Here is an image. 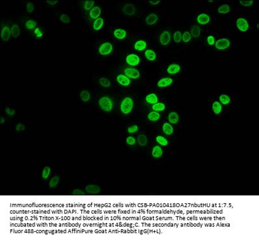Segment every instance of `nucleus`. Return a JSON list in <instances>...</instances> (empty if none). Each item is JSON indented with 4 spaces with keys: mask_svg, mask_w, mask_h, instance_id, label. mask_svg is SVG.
Returning a JSON list of instances; mask_svg holds the SVG:
<instances>
[{
    "mask_svg": "<svg viewBox=\"0 0 259 241\" xmlns=\"http://www.w3.org/2000/svg\"><path fill=\"white\" fill-rule=\"evenodd\" d=\"M149 3H150L152 5H158V3H160V1H159V0H156V1H154V0H150V1H149Z\"/></svg>",
    "mask_w": 259,
    "mask_h": 241,
    "instance_id": "6e6d98bb",
    "label": "nucleus"
},
{
    "mask_svg": "<svg viewBox=\"0 0 259 241\" xmlns=\"http://www.w3.org/2000/svg\"><path fill=\"white\" fill-rule=\"evenodd\" d=\"M197 21L201 25H206L210 22V17L206 13H201L197 16Z\"/></svg>",
    "mask_w": 259,
    "mask_h": 241,
    "instance_id": "9b49d317",
    "label": "nucleus"
},
{
    "mask_svg": "<svg viewBox=\"0 0 259 241\" xmlns=\"http://www.w3.org/2000/svg\"><path fill=\"white\" fill-rule=\"evenodd\" d=\"M113 44L109 42H106L101 44L98 48V52L102 56H108L113 51Z\"/></svg>",
    "mask_w": 259,
    "mask_h": 241,
    "instance_id": "7ed1b4c3",
    "label": "nucleus"
},
{
    "mask_svg": "<svg viewBox=\"0 0 259 241\" xmlns=\"http://www.w3.org/2000/svg\"><path fill=\"white\" fill-rule=\"evenodd\" d=\"M11 31L8 26H4L1 31V37L3 41H7L10 39Z\"/></svg>",
    "mask_w": 259,
    "mask_h": 241,
    "instance_id": "4468645a",
    "label": "nucleus"
},
{
    "mask_svg": "<svg viewBox=\"0 0 259 241\" xmlns=\"http://www.w3.org/2000/svg\"><path fill=\"white\" fill-rule=\"evenodd\" d=\"M126 142L128 145L132 146V145H134L135 144L136 140H135V138H133V136H128V137L126 138Z\"/></svg>",
    "mask_w": 259,
    "mask_h": 241,
    "instance_id": "a18cd8bd",
    "label": "nucleus"
},
{
    "mask_svg": "<svg viewBox=\"0 0 259 241\" xmlns=\"http://www.w3.org/2000/svg\"><path fill=\"white\" fill-rule=\"evenodd\" d=\"M137 141L139 145L144 147L147 144V138L145 134H140L137 138Z\"/></svg>",
    "mask_w": 259,
    "mask_h": 241,
    "instance_id": "f704fd0d",
    "label": "nucleus"
},
{
    "mask_svg": "<svg viewBox=\"0 0 259 241\" xmlns=\"http://www.w3.org/2000/svg\"><path fill=\"white\" fill-rule=\"evenodd\" d=\"M34 33H35V35H36V37H38V38L42 37V36H43L44 35L43 32L41 30V29L39 28H36L35 30Z\"/></svg>",
    "mask_w": 259,
    "mask_h": 241,
    "instance_id": "864d4df0",
    "label": "nucleus"
},
{
    "mask_svg": "<svg viewBox=\"0 0 259 241\" xmlns=\"http://www.w3.org/2000/svg\"><path fill=\"white\" fill-rule=\"evenodd\" d=\"M113 35L115 36V37L116 39L122 40V39H124L126 38L127 33L126 31L123 30V29L117 28L114 30Z\"/></svg>",
    "mask_w": 259,
    "mask_h": 241,
    "instance_id": "dca6fc26",
    "label": "nucleus"
},
{
    "mask_svg": "<svg viewBox=\"0 0 259 241\" xmlns=\"http://www.w3.org/2000/svg\"><path fill=\"white\" fill-rule=\"evenodd\" d=\"M146 45V41L143 40H139L136 41L134 44V48L137 51H143L144 50H145Z\"/></svg>",
    "mask_w": 259,
    "mask_h": 241,
    "instance_id": "412c9836",
    "label": "nucleus"
},
{
    "mask_svg": "<svg viewBox=\"0 0 259 241\" xmlns=\"http://www.w3.org/2000/svg\"><path fill=\"white\" fill-rule=\"evenodd\" d=\"M104 23V21L103 18L99 17L97 18V19H96L95 21H94L93 28L95 30L98 31L102 28Z\"/></svg>",
    "mask_w": 259,
    "mask_h": 241,
    "instance_id": "aec40b11",
    "label": "nucleus"
},
{
    "mask_svg": "<svg viewBox=\"0 0 259 241\" xmlns=\"http://www.w3.org/2000/svg\"><path fill=\"white\" fill-rule=\"evenodd\" d=\"M95 3V1H93V0H87L84 3V9L86 10H91L92 8H93Z\"/></svg>",
    "mask_w": 259,
    "mask_h": 241,
    "instance_id": "a19ab883",
    "label": "nucleus"
},
{
    "mask_svg": "<svg viewBox=\"0 0 259 241\" xmlns=\"http://www.w3.org/2000/svg\"><path fill=\"white\" fill-rule=\"evenodd\" d=\"M181 67L179 64L172 63L169 65L167 69V72L170 74H175L180 72Z\"/></svg>",
    "mask_w": 259,
    "mask_h": 241,
    "instance_id": "f3484780",
    "label": "nucleus"
},
{
    "mask_svg": "<svg viewBox=\"0 0 259 241\" xmlns=\"http://www.w3.org/2000/svg\"><path fill=\"white\" fill-rule=\"evenodd\" d=\"M139 129V127L137 125H132L130 126L128 128V132L130 134H133L136 132H137V130Z\"/></svg>",
    "mask_w": 259,
    "mask_h": 241,
    "instance_id": "de8ad7c7",
    "label": "nucleus"
},
{
    "mask_svg": "<svg viewBox=\"0 0 259 241\" xmlns=\"http://www.w3.org/2000/svg\"><path fill=\"white\" fill-rule=\"evenodd\" d=\"M253 3H254V1L253 0H245V1L240 0V3L244 7H249L253 4Z\"/></svg>",
    "mask_w": 259,
    "mask_h": 241,
    "instance_id": "c03bdc74",
    "label": "nucleus"
},
{
    "mask_svg": "<svg viewBox=\"0 0 259 241\" xmlns=\"http://www.w3.org/2000/svg\"><path fill=\"white\" fill-rule=\"evenodd\" d=\"M101 12H102L101 8L99 6H95L93 7V8H92V9L90 10L89 16L91 18H93V19L96 20L100 17Z\"/></svg>",
    "mask_w": 259,
    "mask_h": 241,
    "instance_id": "2eb2a0df",
    "label": "nucleus"
},
{
    "mask_svg": "<svg viewBox=\"0 0 259 241\" xmlns=\"http://www.w3.org/2000/svg\"><path fill=\"white\" fill-rule=\"evenodd\" d=\"M158 20V17L154 13H151L148 14L145 18V22L148 25H153L157 22Z\"/></svg>",
    "mask_w": 259,
    "mask_h": 241,
    "instance_id": "a211bd4d",
    "label": "nucleus"
},
{
    "mask_svg": "<svg viewBox=\"0 0 259 241\" xmlns=\"http://www.w3.org/2000/svg\"><path fill=\"white\" fill-rule=\"evenodd\" d=\"M80 98L83 102H88L90 100L91 94L87 90H82L80 93Z\"/></svg>",
    "mask_w": 259,
    "mask_h": 241,
    "instance_id": "c756f323",
    "label": "nucleus"
},
{
    "mask_svg": "<svg viewBox=\"0 0 259 241\" xmlns=\"http://www.w3.org/2000/svg\"><path fill=\"white\" fill-rule=\"evenodd\" d=\"M36 24L37 23H36V21L34 20H29L25 22V28L28 29V30H32V29H34L36 27Z\"/></svg>",
    "mask_w": 259,
    "mask_h": 241,
    "instance_id": "ea45409f",
    "label": "nucleus"
},
{
    "mask_svg": "<svg viewBox=\"0 0 259 241\" xmlns=\"http://www.w3.org/2000/svg\"><path fill=\"white\" fill-rule=\"evenodd\" d=\"M214 1H212V0H210V1H209V2H213Z\"/></svg>",
    "mask_w": 259,
    "mask_h": 241,
    "instance_id": "13d9d810",
    "label": "nucleus"
},
{
    "mask_svg": "<svg viewBox=\"0 0 259 241\" xmlns=\"http://www.w3.org/2000/svg\"><path fill=\"white\" fill-rule=\"evenodd\" d=\"M162 130H163L164 132L166 134V135H171L173 133V127H172L171 124H169L168 123H165L162 126Z\"/></svg>",
    "mask_w": 259,
    "mask_h": 241,
    "instance_id": "b1692460",
    "label": "nucleus"
},
{
    "mask_svg": "<svg viewBox=\"0 0 259 241\" xmlns=\"http://www.w3.org/2000/svg\"><path fill=\"white\" fill-rule=\"evenodd\" d=\"M162 154H163V151H162L161 147L158 145L154 147L153 150H152V155L153 157L156 158H160Z\"/></svg>",
    "mask_w": 259,
    "mask_h": 241,
    "instance_id": "5701e85b",
    "label": "nucleus"
},
{
    "mask_svg": "<svg viewBox=\"0 0 259 241\" xmlns=\"http://www.w3.org/2000/svg\"><path fill=\"white\" fill-rule=\"evenodd\" d=\"M122 12L126 15L132 16L135 13V8L132 3H126L122 8Z\"/></svg>",
    "mask_w": 259,
    "mask_h": 241,
    "instance_id": "ddd939ff",
    "label": "nucleus"
},
{
    "mask_svg": "<svg viewBox=\"0 0 259 241\" xmlns=\"http://www.w3.org/2000/svg\"><path fill=\"white\" fill-rule=\"evenodd\" d=\"M156 141L159 144H160L161 146H167L168 145V141L166 138H165L163 136H158L156 138Z\"/></svg>",
    "mask_w": 259,
    "mask_h": 241,
    "instance_id": "e433bc0d",
    "label": "nucleus"
},
{
    "mask_svg": "<svg viewBox=\"0 0 259 241\" xmlns=\"http://www.w3.org/2000/svg\"><path fill=\"white\" fill-rule=\"evenodd\" d=\"M5 118L3 117H1V119H0V123H1V124H3V123H5Z\"/></svg>",
    "mask_w": 259,
    "mask_h": 241,
    "instance_id": "4d7b16f0",
    "label": "nucleus"
},
{
    "mask_svg": "<svg viewBox=\"0 0 259 241\" xmlns=\"http://www.w3.org/2000/svg\"><path fill=\"white\" fill-rule=\"evenodd\" d=\"M133 107V101L132 98H124L121 104V111L122 114L125 115L129 114L132 112Z\"/></svg>",
    "mask_w": 259,
    "mask_h": 241,
    "instance_id": "f03ea898",
    "label": "nucleus"
},
{
    "mask_svg": "<svg viewBox=\"0 0 259 241\" xmlns=\"http://www.w3.org/2000/svg\"><path fill=\"white\" fill-rule=\"evenodd\" d=\"M152 108L155 112H162L166 109V105L162 103H157L152 106Z\"/></svg>",
    "mask_w": 259,
    "mask_h": 241,
    "instance_id": "72a5a7b5",
    "label": "nucleus"
},
{
    "mask_svg": "<svg viewBox=\"0 0 259 241\" xmlns=\"http://www.w3.org/2000/svg\"><path fill=\"white\" fill-rule=\"evenodd\" d=\"M173 39L176 43H179L182 41V33L180 31H177L173 34Z\"/></svg>",
    "mask_w": 259,
    "mask_h": 241,
    "instance_id": "79ce46f5",
    "label": "nucleus"
},
{
    "mask_svg": "<svg viewBox=\"0 0 259 241\" xmlns=\"http://www.w3.org/2000/svg\"><path fill=\"white\" fill-rule=\"evenodd\" d=\"M160 114L158 112L153 111L150 112L148 115V119L150 121H157L160 119Z\"/></svg>",
    "mask_w": 259,
    "mask_h": 241,
    "instance_id": "bb28decb",
    "label": "nucleus"
},
{
    "mask_svg": "<svg viewBox=\"0 0 259 241\" xmlns=\"http://www.w3.org/2000/svg\"><path fill=\"white\" fill-rule=\"evenodd\" d=\"M168 120L169 121L172 123V124H176L179 121V116L177 113L174 112H171L169 113L168 116Z\"/></svg>",
    "mask_w": 259,
    "mask_h": 241,
    "instance_id": "393cba45",
    "label": "nucleus"
},
{
    "mask_svg": "<svg viewBox=\"0 0 259 241\" xmlns=\"http://www.w3.org/2000/svg\"><path fill=\"white\" fill-rule=\"evenodd\" d=\"M15 129L18 131V132H20V131H23L25 129V126L24 124H23V123H18V124L16 125Z\"/></svg>",
    "mask_w": 259,
    "mask_h": 241,
    "instance_id": "3c124183",
    "label": "nucleus"
},
{
    "mask_svg": "<svg viewBox=\"0 0 259 241\" xmlns=\"http://www.w3.org/2000/svg\"><path fill=\"white\" fill-rule=\"evenodd\" d=\"M237 28L242 32H246L249 30V24L246 19L244 18H238L236 20Z\"/></svg>",
    "mask_w": 259,
    "mask_h": 241,
    "instance_id": "20e7f679",
    "label": "nucleus"
},
{
    "mask_svg": "<svg viewBox=\"0 0 259 241\" xmlns=\"http://www.w3.org/2000/svg\"><path fill=\"white\" fill-rule=\"evenodd\" d=\"M11 35L14 38H17L20 35V29L18 24H13L10 28Z\"/></svg>",
    "mask_w": 259,
    "mask_h": 241,
    "instance_id": "a878e982",
    "label": "nucleus"
},
{
    "mask_svg": "<svg viewBox=\"0 0 259 241\" xmlns=\"http://www.w3.org/2000/svg\"><path fill=\"white\" fill-rule=\"evenodd\" d=\"M171 40V35L168 31H164L159 36V42L164 46L168 44Z\"/></svg>",
    "mask_w": 259,
    "mask_h": 241,
    "instance_id": "6e6552de",
    "label": "nucleus"
},
{
    "mask_svg": "<svg viewBox=\"0 0 259 241\" xmlns=\"http://www.w3.org/2000/svg\"><path fill=\"white\" fill-rule=\"evenodd\" d=\"M172 82H173V80H172V78H161L160 80H158V83H157V85H158V87H168V86L171 85Z\"/></svg>",
    "mask_w": 259,
    "mask_h": 241,
    "instance_id": "f8f14e48",
    "label": "nucleus"
},
{
    "mask_svg": "<svg viewBox=\"0 0 259 241\" xmlns=\"http://www.w3.org/2000/svg\"><path fill=\"white\" fill-rule=\"evenodd\" d=\"M72 194L73 196H85V193L83 190L80 189H75L73 190Z\"/></svg>",
    "mask_w": 259,
    "mask_h": 241,
    "instance_id": "603ef678",
    "label": "nucleus"
},
{
    "mask_svg": "<svg viewBox=\"0 0 259 241\" xmlns=\"http://www.w3.org/2000/svg\"><path fill=\"white\" fill-rule=\"evenodd\" d=\"M212 110L214 113L216 115L220 114L222 111V105L221 103L218 101L214 102L212 104Z\"/></svg>",
    "mask_w": 259,
    "mask_h": 241,
    "instance_id": "7c9ffc66",
    "label": "nucleus"
},
{
    "mask_svg": "<svg viewBox=\"0 0 259 241\" xmlns=\"http://www.w3.org/2000/svg\"><path fill=\"white\" fill-rule=\"evenodd\" d=\"M145 101L148 104H154L158 102V97L155 93H150L146 96Z\"/></svg>",
    "mask_w": 259,
    "mask_h": 241,
    "instance_id": "6ab92c4d",
    "label": "nucleus"
},
{
    "mask_svg": "<svg viewBox=\"0 0 259 241\" xmlns=\"http://www.w3.org/2000/svg\"><path fill=\"white\" fill-rule=\"evenodd\" d=\"M85 191L89 194H98L100 192V187L96 185H88L85 187Z\"/></svg>",
    "mask_w": 259,
    "mask_h": 241,
    "instance_id": "9d476101",
    "label": "nucleus"
},
{
    "mask_svg": "<svg viewBox=\"0 0 259 241\" xmlns=\"http://www.w3.org/2000/svg\"><path fill=\"white\" fill-rule=\"evenodd\" d=\"M98 105L103 111L109 112L113 109V101L109 96H104L98 100Z\"/></svg>",
    "mask_w": 259,
    "mask_h": 241,
    "instance_id": "f257e3e1",
    "label": "nucleus"
},
{
    "mask_svg": "<svg viewBox=\"0 0 259 241\" xmlns=\"http://www.w3.org/2000/svg\"><path fill=\"white\" fill-rule=\"evenodd\" d=\"M219 101L221 102V103L223 105H227L230 103L231 102V98L229 97L228 95H221L219 96Z\"/></svg>",
    "mask_w": 259,
    "mask_h": 241,
    "instance_id": "c9c22d12",
    "label": "nucleus"
},
{
    "mask_svg": "<svg viewBox=\"0 0 259 241\" xmlns=\"http://www.w3.org/2000/svg\"><path fill=\"white\" fill-rule=\"evenodd\" d=\"M124 75L132 79H137L140 77V72L134 68H126L124 70Z\"/></svg>",
    "mask_w": 259,
    "mask_h": 241,
    "instance_id": "0eeeda50",
    "label": "nucleus"
},
{
    "mask_svg": "<svg viewBox=\"0 0 259 241\" xmlns=\"http://www.w3.org/2000/svg\"><path fill=\"white\" fill-rule=\"evenodd\" d=\"M230 10H231V7L228 4L221 5L218 9V12L220 14H227L230 12Z\"/></svg>",
    "mask_w": 259,
    "mask_h": 241,
    "instance_id": "473e14b6",
    "label": "nucleus"
},
{
    "mask_svg": "<svg viewBox=\"0 0 259 241\" xmlns=\"http://www.w3.org/2000/svg\"><path fill=\"white\" fill-rule=\"evenodd\" d=\"M231 45V42L227 38H222L219 39L215 43V46L218 50H223L228 48Z\"/></svg>",
    "mask_w": 259,
    "mask_h": 241,
    "instance_id": "39448f33",
    "label": "nucleus"
},
{
    "mask_svg": "<svg viewBox=\"0 0 259 241\" xmlns=\"http://www.w3.org/2000/svg\"><path fill=\"white\" fill-rule=\"evenodd\" d=\"M59 182V177L58 175H55L52 178L49 182V188H55Z\"/></svg>",
    "mask_w": 259,
    "mask_h": 241,
    "instance_id": "c85d7f7f",
    "label": "nucleus"
},
{
    "mask_svg": "<svg viewBox=\"0 0 259 241\" xmlns=\"http://www.w3.org/2000/svg\"><path fill=\"white\" fill-rule=\"evenodd\" d=\"M5 113H6L8 116H13L16 114L15 109L13 108H9V107H7V108L5 109Z\"/></svg>",
    "mask_w": 259,
    "mask_h": 241,
    "instance_id": "49530a36",
    "label": "nucleus"
},
{
    "mask_svg": "<svg viewBox=\"0 0 259 241\" xmlns=\"http://www.w3.org/2000/svg\"><path fill=\"white\" fill-rule=\"evenodd\" d=\"M99 83H100V84L102 86V87H109V86L111 85L110 81H109L108 78L104 77L100 78V79H99Z\"/></svg>",
    "mask_w": 259,
    "mask_h": 241,
    "instance_id": "4c0bfd02",
    "label": "nucleus"
},
{
    "mask_svg": "<svg viewBox=\"0 0 259 241\" xmlns=\"http://www.w3.org/2000/svg\"><path fill=\"white\" fill-rule=\"evenodd\" d=\"M46 2H47V3H48L49 5H56V3H57V0H48V1H46Z\"/></svg>",
    "mask_w": 259,
    "mask_h": 241,
    "instance_id": "5fc2aeb1",
    "label": "nucleus"
},
{
    "mask_svg": "<svg viewBox=\"0 0 259 241\" xmlns=\"http://www.w3.org/2000/svg\"><path fill=\"white\" fill-rule=\"evenodd\" d=\"M206 40H207V43L209 45L212 46L214 44H215L216 43L215 38H214V36L213 35H209Z\"/></svg>",
    "mask_w": 259,
    "mask_h": 241,
    "instance_id": "09e8293b",
    "label": "nucleus"
},
{
    "mask_svg": "<svg viewBox=\"0 0 259 241\" xmlns=\"http://www.w3.org/2000/svg\"><path fill=\"white\" fill-rule=\"evenodd\" d=\"M140 57L135 54H128L126 57V63L131 66H137L140 63Z\"/></svg>",
    "mask_w": 259,
    "mask_h": 241,
    "instance_id": "423d86ee",
    "label": "nucleus"
},
{
    "mask_svg": "<svg viewBox=\"0 0 259 241\" xmlns=\"http://www.w3.org/2000/svg\"><path fill=\"white\" fill-rule=\"evenodd\" d=\"M116 80H117V82H118L120 85H121L122 86H125V87L130 85V83H131V80L130 78L124 74L117 75Z\"/></svg>",
    "mask_w": 259,
    "mask_h": 241,
    "instance_id": "1a4fd4ad",
    "label": "nucleus"
},
{
    "mask_svg": "<svg viewBox=\"0 0 259 241\" xmlns=\"http://www.w3.org/2000/svg\"><path fill=\"white\" fill-rule=\"evenodd\" d=\"M145 56L146 58V59H148V61H154V60H156V52L154 50H150V49H148V50H145Z\"/></svg>",
    "mask_w": 259,
    "mask_h": 241,
    "instance_id": "4be33fe9",
    "label": "nucleus"
},
{
    "mask_svg": "<svg viewBox=\"0 0 259 241\" xmlns=\"http://www.w3.org/2000/svg\"><path fill=\"white\" fill-rule=\"evenodd\" d=\"M192 39V35L189 31H184L182 35V40L184 43H188Z\"/></svg>",
    "mask_w": 259,
    "mask_h": 241,
    "instance_id": "58836bf2",
    "label": "nucleus"
},
{
    "mask_svg": "<svg viewBox=\"0 0 259 241\" xmlns=\"http://www.w3.org/2000/svg\"><path fill=\"white\" fill-rule=\"evenodd\" d=\"M60 20L61 22L65 23H69L70 22V18L67 14H62L60 16Z\"/></svg>",
    "mask_w": 259,
    "mask_h": 241,
    "instance_id": "37998d69",
    "label": "nucleus"
},
{
    "mask_svg": "<svg viewBox=\"0 0 259 241\" xmlns=\"http://www.w3.org/2000/svg\"><path fill=\"white\" fill-rule=\"evenodd\" d=\"M51 171H52V169L50 167H49V166L44 167V169H43V171H42V174H41L42 178H43L44 180L48 179L49 177L50 176Z\"/></svg>",
    "mask_w": 259,
    "mask_h": 241,
    "instance_id": "2f4dec72",
    "label": "nucleus"
},
{
    "mask_svg": "<svg viewBox=\"0 0 259 241\" xmlns=\"http://www.w3.org/2000/svg\"><path fill=\"white\" fill-rule=\"evenodd\" d=\"M26 9H27L29 12H32L34 9H35V6H34L33 3L28 2L27 3V5H26Z\"/></svg>",
    "mask_w": 259,
    "mask_h": 241,
    "instance_id": "8fccbe9b",
    "label": "nucleus"
},
{
    "mask_svg": "<svg viewBox=\"0 0 259 241\" xmlns=\"http://www.w3.org/2000/svg\"><path fill=\"white\" fill-rule=\"evenodd\" d=\"M191 35L194 38H197L201 35V28L197 25H194L191 30Z\"/></svg>",
    "mask_w": 259,
    "mask_h": 241,
    "instance_id": "cd10ccee",
    "label": "nucleus"
}]
</instances>
